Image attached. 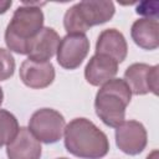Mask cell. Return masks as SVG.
<instances>
[{"mask_svg":"<svg viewBox=\"0 0 159 159\" xmlns=\"http://www.w3.org/2000/svg\"><path fill=\"white\" fill-rule=\"evenodd\" d=\"M67 150L83 159L103 158L109 150L107 135L86 118H75L65 128Z\"/></svg>","mask_w":159,"mask_h":159,"instance_id":"cell-1","label":"cell"},{"mask_svg":"<svg viewBox=\"0 0 159 159\" xmlns=\"http://www.w3.org/2000/svg\"><path fill=\"white\" fill-rule=\"evenodd\" d=\"M43 25V14L40 7L25 2L19 6L5 31V42L7 47L20 55L29 53L30 41L41 31Z\"/></svg>","mask_w":159,"mask_h":159,"instance_id":"cell-2","label":"cell"},{"mask_svg":"<svg viewBox=\"0 0 159 159\" xmlns=\"http://www.w3.org/2000/svg\"><path fill=\"white\" fill-rule=\"evenodd\" d=\"M132 92L124 80L113 78L106 82L96 94L94 108L102 122L109 127H119L124 122L125 108Z\"/></svg>","mask_w":159,"mask_h":159,"instance_id":"cell-3","label":"cell"},{"mask_svg":"<svg viewBox=\"0 0 159 159\" xmlns=\"http://www.w3.org/2000/svg\"><path fill=\"white\" fill-rule=\"evenodd\" d=\"M114 15L112 1H81L71 6L63 17V25L68 34H84L91 26L107 22Z\"/></svg>","mask_w":159,"mask_h":159,"instance_id":"cell-4","label":"cell"},{"mask_svg":"<svg viewBox=\"0 0 159 159\" xmlns=\"http://www.w3.org/2000/svg\"><path fill=\"white\" fill-rule=\"evenodd\" d=\"M30 132L39 142L56 143L61 139L65 130L63 116L51 108L36 111L30 119Z\"/></svg>","mask_w":159,"mask_h":159,"instance_id":"cell-5","label":"cell"},{"mask_svg":"<svg viewBox=\"0 0 159 159\" xmlns=\"http://www.w3.org/2000/svg\"><path fill=\"white\" fill-rule=\"evenodd\" d=\"M89 41L84 34H67L57 47V62L67 70L77 68L86 58Z\"/></svg>","mask_w":159,"mask_h":159,"instance_id":"cell-6","label":"cell"},{"mask_svg":"<svg viewBox=\"0 0 159 159\" xmlns=\"http://www.w3.org/2000/svg\"><path fill=\"white\" fill-rule=\"evenodd\" d=\"M158 70L159 66L147 63H133L124 72V80L130 92L134 94H145L153 92L158 94Z\"/></svg>","mask_w":159,"mask_h":159,"instance_id":"cell-7","label":"cell"},{"mask_svg":"<svg viewBox=\"0 0 159 159\" xmlns=\"http://www.w3.org/2000/svg\"><path fill=\"white\" fill-rule=\"evenodd\" d=\"M118 148L129 155H137L147 145V132L142 123L137 120L123 122L116 130Z\"/></svg>","mask_w":159,"mask_h":159,"instance_id":"cell-8","label":"cell"},{"mask_svg":"<svg viewBox=\"0 0 159 159\" xmlns=\"http://www.w3.org/2000/svg\"><path fill=\"white\" fill-rule=\"evenodd\" d=\"M60 45L58 34L51 27H42L41 31L30 41L29 60L35 62H48L57 52Z\"/></svg>","mask_w":159,"mask_h":159,"instance_id":"cell-9","label":"cell"},{"mask_svg":"<svg viewBox=\"0 0 159 159\" xmlns=\"http://www.w3.org/2000/svg\"><path fill=\"white\" fill-rule=\"evenodd\" d=\"M20 78L30 88H45L55 80V68L51 62L25 60L20 67Z\"/></svg>","mask_w":159,"mask_h":159,"instance_id":"cell-10","label":"cell"},{"mask_svg":"<svg viewBox=\"0 0 159 159\" xmlns=\"http://www.w3.org/2000/svg\"><path fill=\"white\" fill-rule=\"evenodd\" d=\"M6 153L9 159H40L41 144L30 129L22 127L7 144Z\"/></svg>","mask_w":159,"mask_h":159,"instance_id":"cell-11","label":"cell"},{"mask_svg":"<svg viewBox=\"0 0 159 159\" xmlns=\"http://www.w3.org/2000/svg\"><path fill=\"white\" fill-rule=\"evenodd\" d=\"M118 71V63L107 55L96 53L84 68V77L92 86H101L112 80Z\"/></svg>","mask_w":159,"mask_h":159,"instance_id":"cell-12","label":"cell"},{"mask_svg":"<svg viewBox=\"0 0 159 159\" xmlns=\"http://www.w3.org/2000/svg\"><path fill=\"white\" fill-rule=\"evenodd\" d=\"M96 53L107 55L117 63L124 61L127 56V42L122 32L116 29L102 31L96 43Z\"/></svg>","mask_w":159,"mask_h":159,"instance_id":"cell-13","label":"cell"},{"mask_svg":"<svg viewBox=\"0 0 159 159\" xmlns=\"http://www.w3.org/2000/svg\"><path fill=\"white\" fill-rule=\"evenodd\" d=\"M132 39L145 50H155L159 46V22L157 19H139L132 25Z\"/></svg>","mask_w":159,"mask_h":159,"instance_id":"cell-14","label":"cell"},{"mask_svg":"<svg viewBox=\"0 0 159 159\" xmlns=\"http://www.w3.org/2000/svg\"><path fill=\"white\" fill-rule=\"evenodd\" d=\"M19 132L17 119L5 109H0V147L9 144Z\"/></svg>","mask_w":159,"mask_h":159,"instance_id":"cell-15","label":"cell"},{"mask_svg":"<svg viewBox=\"0 0 159 159\" xmlns=\"http://www.w3.org/2000/svg\"><path fill=\"white\" fill-rule=\"evenodd\" d=\"M15 70V61L11 53L5 50L0 48V81H5L10 78Z\"/></svg>","mask_w":159,"mask_h":159,"instance_id":"cell-16","label":"cell"},{"mask_svg":"<svg viewBox=\"0 0 159 159\" xmlns=\"http://www.w3.org/2000/svg\"><path fill=\"white\" fill-rule=\"evenodd\" d=\"M137 14L147 16L145 19H158L159 15V1H143L137 6Z\"/></svg>","mask_w":159,"mask_h":159,"instance_id":"cell-17","label":"cell"},{"mask_svg":"<svg viewBox=\"0 0 159 159\" xmlns=\"http://www.w3.org/2000/svg\"><path fill=\"white\" fill-rule=\"evenodd\" d=\"M11 6V1H0V14H4Z\"/></svg>","mask_w":159,"mask_h":159,"instance_id":"cell-18","label":"cell"},{"mask_svg":"<svg viewBox=\"0 0 159 159\" xmlns=\"http://www.w3.org/2000/svg\"><path fill=\"white\" fill-rule=\"evenodd\" d=\"M147 159H158V150H153L148 157Z\"/></svg>","mask_w":159,"mask_h":159,"instance_id":"cell-19","label":"cell"},{"mask_svg":"<svg viewBox=\"0 0 159 159\" xmlns=\"http://www.w3.org/2000/svg\"><path fill=\"white\" fill-rule=\"evenodd\" d=\"M2 98H4V94H2V89H1V87H0V106H1V103H2Z\"/></svg>","mask_w":159,"mask_h":159,"instance_id":"cell-20","label":"cell"},{"mask_svg":"<svg viewBox=\"0 0 159 159\" xmlns=\"http://www.w3.org/2000/svg\"><path fill=\"white\" fill-rule=\"evenodd\" d=\"M58 159H67V158H58Z\"/></svg>","mask_w":159,"mask_h":159,"instance_id":"cell-21","label":"cell"}]
</instances>
